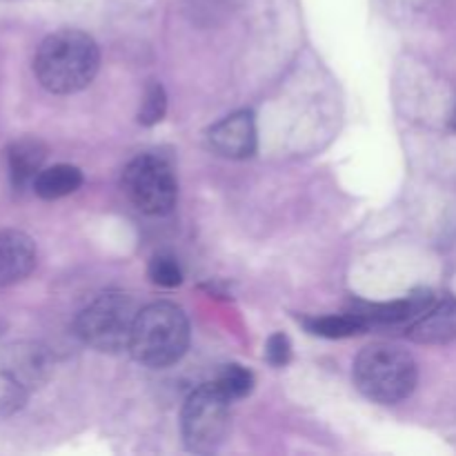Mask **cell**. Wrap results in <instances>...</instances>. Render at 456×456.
<instances>
[{
    "instance_id": "obj_17",
    "label": "cell",
    "mask_w": 456,
    "mask_h": 456,
    "mask_svg": "<svg viewBox=\"0 0 456 456\" xmlns=\"http://www.w3.org/2000/svg\"><path fill=\"white\" fill-rule=\"evenodd\" d=\"M150 279L151 283L160 285V288H176L183 283V270L178 265L176 256L169 252L154 254L150 261Z\"/></svg>"
},
{
    "instance_id": "obj_8",
    "label": "cell",
    "mask_w": 456,
    "mask_h": 456,
    "mask_svg": "<svg viewBox=\"0 0 456 456\" xmlns=\"http://www.w3.org/2000/svg\"><path fill=\"white\" fill-rule=\"evenodd\" d=\"M208 145L216 156L243 160L256 151V123L252 111H236L212 125L208 132Z\"/></svg>"
},
{
    "instance_id": "obj_6",
    "label": "cell",
    "mask_w": 456,
    "mask_h": 456,
    "mask_svg": "<svg viewBox=\"0 0 456 456\" xmlns=\"http://www.w3.org/2000/svg\"><path fill=\"white\" fill-rule=\"evenodd\" d=\"M125 196L142 214L163 216L169 214L178 199V183L165 159L151 154L136 156L123 172Z\"/></svg>"
},
{
    "instance_id": "obj_3",
    "label": "cell",
    "mask_w": 456,
    "mask_h": 456,
    "mask_svg": "<svg viewBox=\"0 0 456 456\" xmlns=\"http://www.w3.org/2000/svg\"><path fill=\"white\" fill-rule=\"evenodd\" d=\"M417 381L419 372L414 359L395 346H370L354 361L356 387L374 403H401L412 395Z\"/></svg>"
},
{
    "instance_id": "obj_19",
    "label": "cell",
    "mask_w": 456,
    "mask_h": 456,
    "mask_svg": "<svg viewBox=\"0 0 456 456\" xmlns=\"http://www.w3.org/2000/svg\"><path fill=\"white\" fill-rule=\"evenodd\" d=\"M450 123H452V127L456 129V105H454V110H452V118H450Z\"/></svg>"
},
{
    "instance_id": "obj_10",
    "label": "cell",
    "mask_w": 456,
    "mask_h": 456,
    "mask_svg": "<svg viewBox=\"0 0 456 456\" xmlns=\"http://www.w3.org/2000/svg\"><path fill=\"white\" fill-rule=\"evenodd\" d=\"M432 305H435V297H432L430 289H417V292L392 303H354L352 312L363 316L372 328L377 323L395 325L405 323V321H417Z\"/></svg>"
},
{
    "instance_id": "obj_2",
    "label": "cell",
    "mask_w": 456,
    "mask_h": 456,
    "mask_svg": "<svg viewBox=\"0 0 456 456\" xmlns=\"http://www.w3.org/2000/svg\"><path fill=\"white\" fill-rule=\"evenodd\" d=\"M190 346V323L174 303H151L138 312L129 352L147 368H167L183 359Z\"/></svg>"
},
{
    "instance_id": "obj_13",
    "label": "cell",
    "mask_w": 456,
    "mask_h": 456,
    "mask_svg": "<svg viewBox=\"0 0 456 456\" xmlns=\"http://www.w3.org/2000/svg\"><path fill=\"white\" fill-rule=\"evenodd\" d=\"M83 185V172L74 165H52V167L40 169L38 176L34 178V190L36 196L45 200H56L65 199V196L74 194L78 187Z\"/></svg>"
},
{
    "instance_id": "obj_5",
    "label": "cell",
    "mask_w": 456,
    "mask_h": 456,
    "mask_svg": "<svg viewBox=\"0 0 456 456\" xmlns=\"http://www.w3.org/2000/svg\"><path fill=\"white\" fill-rule=\"evenodd\" d=\"M232 401L216 387L205 383L187 396L181 414V430L187 450L209 454L225 441L230 430Z\"/></svg>"
},
{
    "instance_id": "obj_18",
    "label": "cell",
    "mask_w": 456,
    "mask_h": 456,
    "mask_svg": "<svg viewBox=\"0 0 456 456\" xmlns=\"http://www.w3.org/2000/svg\"><path fill=\"white\" fill-rule=\"evenodd\" d=\"M265 356L274 368H283V365H288L289 359H292V343H289V338L285 337L283 332L272 334V337L267 338Z\"/></svg>"
},
{
    "instance_id": "obj_7",
    "label": "cell",
    "mask_w": 456,
    "mask_h": 456,
    "mask_svg": "<svg viewBox=\"0 0 456 456\" xmlns=\"http://www.w3.org/2000/svg\"><path fill=\"white\" fill-rule=\"evenodd\" d=\"M52 372L53 356L40 343L18 341L0 352V377L9 387L22 395L47 383Z\"/></svg>"
},
{
    "instance_id": "obj_16",
    "label": "cell",
    "mask_w": 456,
    "mask_h": 456,
    "mask_svg": "<svg viewBox=\"0 0 456 456\" xmlns=\"http://www.w3.org/2000/svg\"><path fill=\"white\" fill-rule=\"evenodd\" d=\"M167 111V94H165L163 85L150 83L147 85L145 94H142L141 110H138V123L151 127V125L160 123Z\"/></svg>"
},
{
    "instance_id": "obj_12",
    "label": "cell",
    "mask_w": 456,
    "mask_h": 456,
    "mask_svg": "<svg viewBox=\"0 0 456 456\" xmlns=\"http://www.w3.org/2000/svg\"><path fill=\"white\" fill-rule=\"evenodd\" d=\"M45 159H47V147L38 138H20V141H13L4 150L7 174L13 190L22 191L34 185V178L43 169Z\"/></svg>"
},
{
    "instance_id": "obj_4",
    "label": "cell",
    "mask_w": 456,
    "mask_h": 456,
    "mask_svg": "<svg viewBox=\"0 0 456 456\" xmlns=\"http://www.w3.org/2000/svg\"><path fill=\"white\" fill-rule=\"evenodd\" d=\"M138 305L129 294L107 292L94 298L76 319V334L98 352L129 350Z\"/></svg>"
},
{
    "instance_id": "obj_1",
    "label": "cell",
    "mask_w": 456,
    "mask_h": 456,
    "mask_svg": "<svg viewBox=\"0 0 456 456\" xmlns=\"http://www.w3.org/2000/svg\"><path fill=\"white\" fill-rule=\"evenodd\" d=\"M101 52L96 40L78 29H61L40 43L34 58L38 83L52 94H76L98 74Z\"/></svg>"
},
{
    "instance_id": "obj_11",
    "label": "cell",
    "mask_w": 456,
    "mask_h": 456,
    "mask_svg": "<svg viewBox=\"0 0 456 456\" xmlns=\"http://www.w3.org/2000/svg\"><path fill=\"white\" fill-rule=\"evenodd\" d=\"M410 341L421 343V346H444L456 338V301L435 303L426 314L419 316L408 330Z\"/></svg>"
},
{
    "instance_id": "obj_9",
    "label": "cell",
    "mask_w": 456,
    "mask_h": 456,
    "mask_svg": "<svg viewBox=\"0 0 456 456\" xmlns=\"http://www.w3.org/2000/svg\"><path fill=\"white\" fill-rule=\"evenodd\" d=\"M36 267V243L20 230L0 232V289L20 283Z\"/></svg>"
},
{
    "instance_id": "obj_15",
    "label": "cell",
    "mask_w": 456,
    "mask_h": 456,
    "mask_svg": "<svg viewBox=\"0 0 456 456\" xmlns=\"http://www.w3.org/2000/svg\"><path fill=\"white\" fill-rule=\"evenodd\" d=\"M216 387L227 396L230 401L245 399L249 392L254 390V374L248 368L239 363L223 365V370L216 377Z\"/></svg>"
},
{
    "instance_id": "obj_14",
    "label": "cell",
    "mask_w": 456,
    "mask_h": 456,
    "mask_svg": "<svg viewBox=\"0 0 456 456\" xmlns=\"http://www.w3.org/2000/svg\"><path fill=\"white\" fill-rule=\"evenodd\" d=\"M303 325L310 334L323 338H347L363 334L370 330V323L359 316L356 312H346V314H332V316H314V319H303Z\"/></svg>"
}]
</instances>
